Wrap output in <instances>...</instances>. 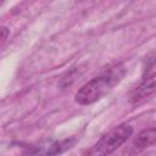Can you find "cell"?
I'll use <instances>...</instances> for the list:
<instances>
[{
	"label": "cell",
	"instance_id": "6da1fadb",
	"mask_svg": "<svg viewBox=\"0 0 156 156\" xmlns=\"http://www.w3.org/2000/svg\"><path fill=\"white\" fill-rule=\"evenodd\" d=\"M124 74L126 69L122 65H117L115 67L108 68L102 74L85 83L76 93V102L79 105H91L99 101L106 94H108L116 84H118L122 80Z\"/></svg>",
	"mask_w": 156,
	"mask_h": 156
},
{
	"label": "cell",
	"instance_id": "52a82bcc",
	"mask_svg": "<svg viewBox=\"0 0 156 156\" xmlns=\"http://www.w3.org/2000/svg\"><path fill=\"white\" fill-rule=\"evenodd\" d=\"M1 4H2V2H1V1H0V6H1Z\"/></svg>",
	"mask_w": 156,
	"mask_h": 156
},
{
	"label": "cell",
	"instance_id": "3957f363",
	"mask_svg": "<svg viewBox=\"0 0 156 156\" xmlns=\"http://www.w3.org/2000/svg\"><path fill=\"white\" fill-rule=\"evenodd\" d=\"M69 140L63 141H54L45 140L37 145H30L27 147L24 156H57L63 152L67 147H69Z\"/></svg>",
	"mask_w": 156,
	"mask_h": 156
},
{
	"label": "cell",
	"instance_id": "8992f818",
	"mask_svg": "<svg viewBox=\"0 0 156 156\" xmlns=\"http://www.w3.org/2000/svg\"><path fill=\"white\" fill-rule=\"evenodd\" d=\"M9 34H10L9 28H6V27H0V45H1L2 43H5V40L7 39Z\"/></svg>",
	"mask_w": 156,
	"mask_h": 156
},
{
	"label": "cell",
	"instance_id": "5b68a950",
	"mask_svg": "<svg viewBox=\"0 0 156 156\" xmlns=\"http://www.w3.org/2000/svg\"><path fill=\"white\" fill-rule=\"evenodd\" d=\"M155 140H156V130H155V128H149V129L141 130L138 134L133 145H134L135 149L143 150L145 147H149V146L154 145Z\"/></svg>",
	"mask_w": 156,
	"mask_h": 156
},
{
	"label": "cell",
	"instance_id": "7a4b0ae2",
	"mask_svg": "<svg viewBox=\"0 0 156 156\" xmlns=\"http://www.w3.org/2000/svg\"><path fill=\"white\" fill-rule=\"evenodd\" d=\"M133 134V128L129 124H119L104 134L84 156H110Z\"/></svg>",
	"mask_w": 156,
	"mask_h": 156
},
{
	"label": "cell",
	"instance_id": "277c9868",
	"mask_svg": "<svg viewBox=\"0 0 156 156\" xmlns=\"http://www.w3.org/2000/svg\"><path fill=\"white\" fill-rule=\"evenodd\" d=\"M155 63H154V58H150V63L146 66L145 68V74L143 77V80L140 83V85L136 88L132 100L134 102H138L140 100H144L145 98H147L149 95H151L155 90Z\"/></svg>",
	"mask_w": 156,
	"mask_h": 156
}]
</instances>
